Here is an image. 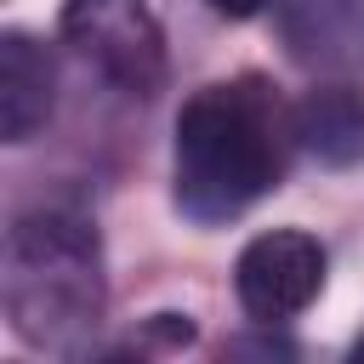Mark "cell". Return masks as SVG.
<instances>
[{
  "instance_id": "obj_1",
  "label": "cell",
  "mask_w": 364,
  "mask_h": 364,
  "mask_svg": "<svg viewBox=\"0 0 364 364\" xmlns=\"http://www.w3.org/2000/svg\"><path fill=\"white\" fill-rule=\"evenodd\" d=\"M296 142V119L279 91L256 74L205 85L176 114V210L199 228H222L245 216L262 193L279 188Z\"/></svg>"
},
{
  "instance_id": "obj_2",
  "label": "cell",
  "mask_w": 364,
  "mask_h": 364,
  "mask_svg": "<svg viewBox=\"0 0 364 364\" xmlns=\"http://www.w3.org/2000/svg\"><path fill=\"white\" fill-rule=\"evenodd\" d=\"M6 318L28 347L80 353V341L102 324L108 279L102 245L85 216L68 210H28L6 233V273H0Z\"/></svg>"
},
{
  "instance_id": "obj_3",
  "label": "cell",
  "mask_w": 364,
  "mask_h": 364,
  "mask_svg": "<svg viewBox=\"0 0 364 364\" xmlns=\"http://www.w3.org/2000/svg\"><path fill=\"white\" fill-rule=\"evenodd\" d=\"M63 40L125 97L165 85V28L148 0H63Z\"/></svg>"
},
{
  "instance_id": "obj_4",
  "label": "cell",
  "mask_w": 364,
  "mask_h": 364,
  "mask_svg": "<svg viewBox=\"0 0 364 364\" xmlns=\"http://www.w3.org/2000/svg\"><path fill=\"white\" fill-rule=\"evenodd\" d=\"M324 245L301 228H273V233H256L239 262H233V290H239V307L256 318V324H284L296 318L318 290H324Z\"/></svg>"
},
{
  "instance_id": "obj_5",
  "label": "cell",
  "mask_w": 364,
  "mask_h": 364,
  "mask_svg": "<svg viewBox=\"0 0 364 364\" xmlns=\"http://www.w3.org/2000/svg\"><path fill=\"white\" fill-rule=\"evenodd\" d=\"M279 46L307 74H358L364 68V0H279Z\"/></svg>"
},
{
  "instance_id": "obj_6",
  "label": "cell",
  "mask_w": 364,
  "mask_h": 364,
  "mask_svg": "<svg viewBox=\"0 0 364 364\" xmlns=\"http://www.w3.org/2000/svg\"><path fill=\"white\" fill-rule=\"evenodd\" d=\"M57 108V68L51 51L23 34L6 28L0 34V136L6 142H28Z\"/></svg>"
},
{
  "instance_id": "obj_7",
  "label": "cell",
  "mask_w": 364,
  "mask_h": 364,
  "mask_svg": "<svg viewBox=\"0 0 364 364\" xmlns=\"http://www.w3.org/2000/svg\"><path fill=\"white\" fill-rule=\"evenodd\" d=\"M290 119H296V142H301L318 165H330V171L364 165V91H358L353 80H324V85H313V91L290 108Z\"/></svg>"
},
{
  "instance_id": "obj_8",
  "label": "cell",
  "mask_w": 364,
  "mask_h": 364,
  "mask_svg": "<svg viewBox=\"0 0 364 364\" xmlns=\"http://www.w3.org/2000/svg\"><path fill=\"white\" fill-rule=\"evenodd\" d=\"M267 6H279V0H210V11H222V17H233V23H245V17L267 11Z\"/></svg>"
},
{
  "instance_id": "obj_9",
  "label": "cell",
  "mask_w": 364,
  "mask_h": 364,
  "mask_svg": "<svg viewBox=\"0 0 364 364\" xmlns=\"http://www.w3.org/2000/svg\"><path fill=\"white\" fill-rule=\"evenodd\" d=\"M353 358H364V336H358V341H353Z\"/></svg>"
}]
</instances>
